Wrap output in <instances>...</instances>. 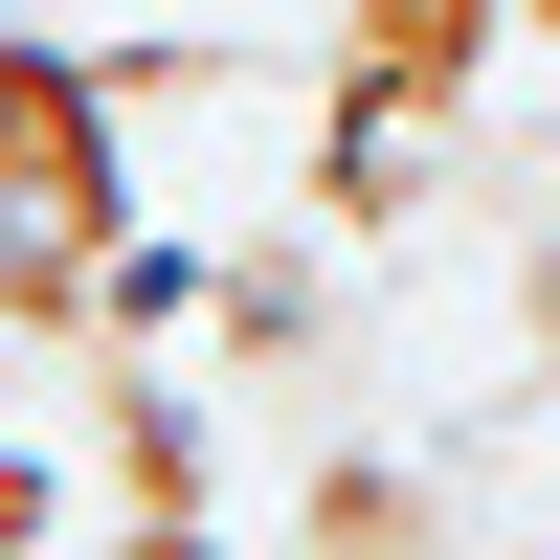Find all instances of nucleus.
Instances as JSON below:
<instances>
[{
	"instance_id": "obj_1",
	"label": "nucleus",
	"mask_w": 560,
	"mask_h": 560,
	"mask_svg": "<svg viewBox=\"0 0 560 560\" xmlns=\"http://www.w3.org/2000/svg\"><path fill=\"white\" fill-rule=\"evenodd\" d=\"M113 247H135L113 68H90V45H23V68H0V337L68 359L90 314H113Z\"/></svg>"
},
{
	"instance_id": "obj_2",
	"label": "nucleus",
	"mask_w": 560,
	"mask_h": 560,
	"mask_svg": "<svg viewBox=\"0 0 560 560\" xmlns=\"http://www.w3.org/2000/svg\"><path fill=\"white\" fill-rule=\"evenodd\" d=\"M516 0H337V90H314V113H382V135H448L471 113L493 68H516Z\"/></svg>"
},
{
	"instance_id": "obj_3",
	"label": "nucleus",
	"mask_w": 560,
	"mask_h": 560,
	"mask_svg": "<svg viewBox=\"0 0 560 560\" xmlns=\"http://www.w3.org/2000/svg\"><path fill=\"white\" fill-rule=\"evenodd\" d=\"M292 516H314V560H448V538H427V471H382V448H337Z\"/></svg>"
},
{
	"instance_id": "obj_4",
	"label": "nucleus",
	"mask_w": 560,
	"mask_h": 560,
	"mask_svg": "<svg viewBox=\"0 0 560 560\" xmlns=\"http://www.w3.org/2000/svg\"><path fill=\"white\" fill-rule=\"evenodd\" d=\"M516 23H538V45H560V0H516Z\"/></svg>"
}]
</instances>
